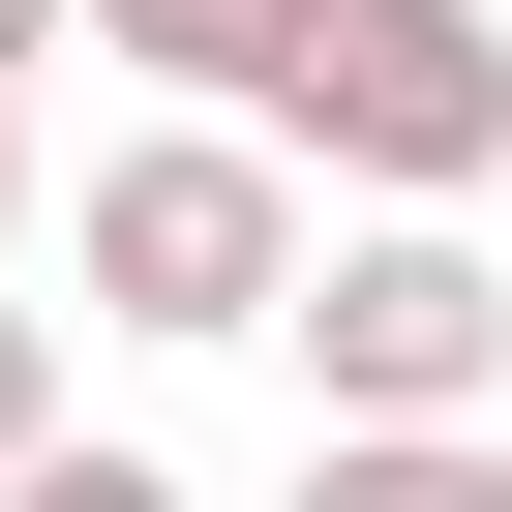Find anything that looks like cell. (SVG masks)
<instances>
[{
	"label": "cell",
	"mask_w": 512,
	"mask_h": 512,
	"mask_svg": "<svg viewBox=\"0 0 512 512\" xmlns=\"http://www.w3.org/2000/svg\"><path fill=\"white\" fill-rule=\"evenodd\" d=\"M0 61H61V0H0Z\"/></svg>",
	"instance_id": "ba28073f"
},
{
	"label": "cell",
	"mask_w": 512,
	"mask_h": 512,
	"mask_svg": "<svg viewBox=\"0 0 512 512\" xmlns=\"http://www.w3.org/2000/svg\"><path fill=\"white\" fill-rule=\"evenodd\" d=\"M302 302V181H272V121H151V151H91V332H272Z\"/></svg>",
	"instance_id": "3957f363"
},
{
	"label": "cell",
	"mask_w": 512,
	"mask_h": 512,
	"mask_svg": "<svg viewBox=\"0 0 512 512\" xmlns=\"http://www.w3.org/2000/svg\"><path fill=\"white\" fill-rule=\"evenodd\" d=\"M0 241H31V121H0Z\"/></svg>",
	"instance_id": "9c48e42d"
},
{
	"label": "cell",
	"mask_w": 512,
	"mask_h": 512,
	"mask_svg": "<svg viewBox=\"0 0 512 512\" xmlns=\"http://www.w3.org/2000/svg\"><path fill=\"white\" fill-rule=\"evenodd\" d=\"M241 121H272V181L452 211V181H512V31H482V0H302V61L241 91Z\"/></svg>",
	"instance_id": "6da1fadb"
},
{
	"label": "cell",
	"mask_w": 512,
	"mask_h": 512,
	"mask_svg": "<svg viewBox=\"0 0 512 512\" xmlns=\"http://www.w3.org/2000/svg\"><path fill=\"white\" fill-rule=\"evenodd\" d=\"M0 512H181L151 452H31V482H0Z\"/></svg>",
	"instance_id": "52a82bcc"
},
{
	"label": "cell",
	"mask_w": 512,
	"mask_h": 512,
	"mask_svg": "<svg viewBox=\"0 0 512 512\" xmlns=\"http://www.w3.org/2000/svg\"><path fill=\"white\" fill-rule=\"evenodd\" d=\"M302 392L332 422H422V452H482V392H512V272H482V241L452 211H362V241H302Z\"/></svg>",
	"instance_id": "7a4b0ae2"
},
{
	"label": "cell",
	"mask_w": 512,
	"mask_h": 512,
	"mask_svg": "<svg viewBox=\"0 0 512 512\" xmlns=\"http://www.w3.org/2000/svg\"><path fill=\"white\" fill-rule=\"evenodd\" d=\"M302 512H482V452H422V422H302Z\"/></svg>",
	"instance_id": "5b68a950"
},
{
	"label": "cell",
	"mask_w": 512,
	"mask_h": 512,
	"mask_svg": "<svg viewBox=\"0 0 512 512\" xmlns=\"http://www.w3.org/2000/svg\"><path fill=\"white\" fill-rule=\"evenodd\" d=\"M61 31H91V61H151V91H211V121H241V91H272V61H302V0H61Z\"/></svg>",
	"instance_id": "277c9868"
},
{
	"label": "cell",
	"mask_w": 512,
	"mask_h": 512,
	"mask_svg": "<svg viewBox=\"0 0 512 512\" xmlns=\"http://www.w3.org/2000/svg\"><path fill=\"white\" fill-rule=\"evenodd\" d=\"M482 512H512V452H482Z\"/></svg>",
	"instance_id": "30bf717a"
},
{
	"label": "cell",
	"mask_w": 512,
	"mask_h": 512,
	"mask_svg": "<svg viewBox=\"0 0 512 512\" xmlns=\"http://www.w3.org/2000/svg\"><path fill=\"white\" fill-rule=\"evenodd\" d=\"M61 452V302H0V482Z\"/></svg>",
	"instance_id": "8992f818"
}]
</instances>
